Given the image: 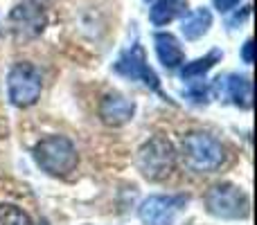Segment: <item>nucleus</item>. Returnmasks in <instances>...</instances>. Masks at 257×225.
I'll use <instances>...</instances> for the list:
<instances>
[{
    "label": "nucleus",
    "instance_id": "nucleus-1",
    "mask_svg": "<svg viewBox=\"0 0 257 225\" xmlns=\"http://www.w3.org/2000/svg\"><path fill=\"white\" fill-rule=\"evenodd\" d=\"M181 158L190 171L194 173H212L226 160V149L214 135L203 131L187 133L181 142Z\"/></svg>",
    "mask_w": 257,
    "mask_h": 225
},
{
    "label": "nucleus",
    "instance_id": "nucleus-2",
    "mask_svg": "<svg viewBox=\"0 0 257 225\" xmlns=\"http://www.w3.org/2000/svg\"><path fill=\"white\" fill-rule=\"evenodd\" d=\"M34 160L45 173L66 178L77 169L79 155H77L75 144L68 137L48 135L34 146Z\"/></svg>",
    "mask_w": 257,
    "mask_h": 225
},
{
    "label": "nucleus",
    "instance_id": "nucleus-3",
    "mask_svg": "<svg viewBox=\"0 0 257 225\" xmlns=\"http://www.w3.org/2000/svg\"><path fill=\"white\" fill-rule=\"evenodd\" d=\"M136 167L142 173V178L151 182H160L169 178V173L176 167V149L163 135H154L138 149Z\"/></svg>",
    "mask_w": 257,
    "mask_h": 225
},
{
    "label": "nucleus",
    "instance_id": "nucleus-4",
    "mask_svg": "<svg viewBox=\"0 0 257 225\" xmlns=\"http://www.w3.org/2000/svg\"><path fill=\"white\" fill-rule=\"evenodd\" d=\"M205 207L212 216L235 221V218L248 216L250 203L241 187L232 185V182H219V185L210 187L205 194Z\"/></svg>",
    "mask_w": 257,
    "mask_h": 225
},
{
    "label": "nucleus",
    "instance_id": "nucleus-5",
    "mask_svg": "<svg viewBox=\"0 0 257 225\" xmlns=\"http://www.w3.org/2000/svg\"><path fill=\"white\" fill-rule=\"evenodd\" d=\"M7 90H9V99H12L14 106H18V108L34 106L41 97V90H43L41 72L27 61L16 63L9 70Z\"/></svg>",
    "mask_w": 257,
    "mask_h": 225
},
{
    "label": "nucleus",
    "instance_id": "nucleus-6",
    "mask_svg": "<svg viewBox=\"0 0 257 225\" xmlns=\"http://www.w3.org/2000/svg\"><path fill=\"white\" fill-rule=\"evenodd\" d=\"M45 25H48V16H45L43 7L32 3V0L16 5L9 14V34L16 43H27V41L39 39Z\"/></svg>",
    "mask_w": 257,
    "mask_h": 225
},
{
    "label": "nucleus",
    "instance_id": "nucleus-7",
    "mask_svg": "<svg viewBox=\"0 0 257 225\" xmlns=\"http://www.w3.org/2000/svg\"><path fill=\"white\" fill-rule=\"evenodd\" d=\"M185 205L187 196H149L142 200L138 214L145 225H172Z\"/></svg>",
    "mask_w": 257,
    "mask_h": 225
},
{
    "label": "nucleus",
    "instance_id": "nucleus-8",
    "mask_svg": "<svg viewBox=\"0 0 257 225\" xmlns=\"http://www.w3.org/2000/svg\"><path fill=\"white\" fill-rule=\"evenodd\" d=\"M115 70L120 75L128 77V79H136V81H142L145 86H149L151 90H160V84H158V77L154 75V70L149 68L145 59V50L140 45H133L128 52H124L120 57V61L115 63Z\"/></svg>",
    "mask_w": 257,
    "mask_h": 225
},
{
    "label": "nucleus",
    "instance_id": "nucleus-9",
    "mask_svg": "<svg viewBox=\"0 0 257 225\" xmlns=\"http://www.w3.org/2000/svg\"><path fill=\"white\" fill-rule=\"evenodd\" d=\"M133 113H136L133 99H128L120 93H108L99 102V119L106 126H124L126 122L133 119Z\"/></svg>",
    "mask_w": 257,
    "mask_h": 225
},
{
    "label": "nucleus",
    "instance_id": "nucleus-10",
    "mask_svg": "<svg viewBox=\"0 0 257 225\" xmlns=\"http://www.w3.org/2000/svg\"><path fill=\"white\" fill-rule=\"evenodd\" d=\"M219 81V90L230 99L235 106H241V108H250L253 106V86L246 77H239V75H228L226 79H217Z\"/></svg>",
    "mask_w": 257,
    "mask_h": 225
},
{
    "label": "nucleus",
    "instance_id": "nucleus-11",
    "mask_svg": "<svg viewBox=\"0 0 257 225\" xmlns=\"http://www.w3.org/2000/svg\"><path fill=\"white\" fill-rule=\"evenodd\" d=\"M154 43H156V54H158L160 63H163L165 68L174 70V68H178L183 63V50L172 34L160 32V34H156Z\"/></svg>",
    "mask_w": 257,
    "mask_h": 225
},
{
    "label": "nucleus",
    "instance_id": "nucleus-12",
    "mask_svg": "<svg viewBox=\"0 0 257 225\" xmlns=\"http://www.w3.org/2000/svg\"><path fill=\"white\" fill-rule=\"evenodd\" d=\"M187 14V5L183 0H158V3L151 7L149 18L154 25H167L174 18Z\"/></svg>",
    "mask_w": 257,
    "mask_h": 225
},
{
    "label": "nucleus",
    "instance_id": "nucleus-13",
    "mask_svg": "<svg viewBox=\"0 0 257 225\" xmlns=\"http://www.w3.org/2000/svg\"><path fill=\"white\" fill-rule=\"evenodd\" d=\"M210 25H212V14L205 7H201L196 12L187 14V18L183 21V34H185V39L196 41L210 30Z\"/></svg>",
    "mask_w": 257,
    "mask_h": 225
},
{
    "label": "nucleus",
    "instance_id": "nucleus-14",
    "mask_svg": "<svg viewBox=\"0 0 257 225\" xmlns=\"http://www.w3.org/2000/svg\"><path fill=\"white\" fill-rule=\"evenodd\" d=\"M217 61H219V52H210L208 57L196 59V61L187 63V66L183 68V79H194V77H203L205 72H208Z\"/></svg>",
    "mask_w": 257,
    "mask_h": 225
},
{
    "label": "nucleus",
    "instance_id": "nucleus-15",
    "mask_svg": "<svg viewBox=\"0 0 257 225\" xmlns=\"http://www.w3.org/2000/svg\"><path fill=\"white\" fill-rule=\"evenodd\" d=\"M0 225H34L27 212H23L16 205H0Z\"/></svg>",
    "mask_w": 257,
    "mask_h": 225
},
{
    "label": "nucleus",
    "instance_id": "nucleus-16",
    "mask_svg": "<svg viewBox=\"0 0 257 225\" xmlns=\"http://www.w3.org/2000/svg\"><path fill=\"white\" fill-rule=\"evenodd\" d=\"M241 59H244V63H253V41H246L244 48H241Z\"/></svg>",
    "mask_w": 257,
    "mask_h": 225
},
{
    "label": "nucleus",
    "instance_id": "nucleus-17",
    "mask_svg": "<svg viewBox=\"0 0 257 225\" xmlns=\"http://www.w3.org/2000/svg\"><path fill=\"white\" fill-rule=\"evenodd\" d=\"M237 3H239V0H214V7H217L219 12H230Z\"/></svg>",
    "mask_w": 257,
    "mask_h": 225
},
{
    "label": "nucleus",
    "instance_id": "nucleus-18",
    "mask_svg": "<svg viewBox=\"0 0 257 225\" xmlns=\"http://www.w3.org/2000/svg\"><path fill=\"white\" fill-rule=\"evenodd\" d=\"M32 3H36V5H41V3H54V0H32Z\"/></svg>",
    "mask_w": 257,
    "mask_h": 225
},
{
    "label": "nucleus",
    "instance_id": "nucleus-19",
    "mask_svg": "<svg viewBox=\"0 0 257 225\" xmlns=\"http://www.w3.org/2000/svg\"><path fill=\"white\" fill-rule=\"evenodd\" d=\"M41 225H48V221H41Z\"/></svg>",
    "mask_w": 257,
    "mask_h": 225
}]
</instances>
